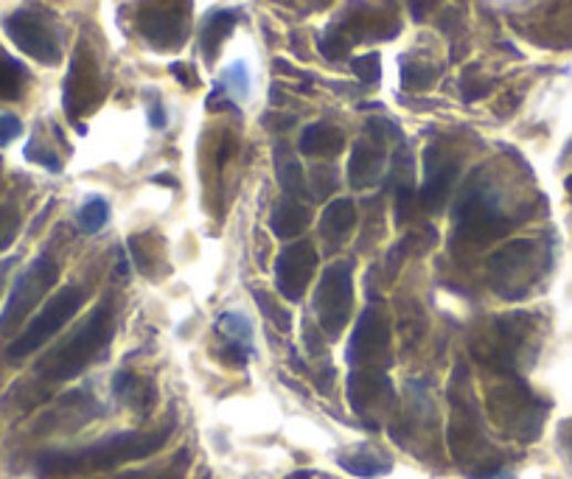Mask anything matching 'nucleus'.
Returning a JSON list of instances; mask_svg holds the SVG:
<instances>
[{"instance_id":"obj_1","label":"nucleus","mask_w":572,"mask_h":479,"mask_svg":"<svg viewBox=\"0 0 572 479\" xmlns=\"http://www.w3.org/2000/svg\"><path fill=\"white\" fill-rule=\"evenodd\" d=\"M175 426H163L157 431H118L110 438L96 440L91 446L71 451H49L40 457L43 473H85V471H107L129 460H144L166 446Z\"/></svg>"},{"instance_id":"obj_2","label":"nucleus","mask_w":572,"mask_h":479,"mask_svg":"<svg viewBox=\"0 0 572 479\" xmlns=\"http://www.w3.org/2000/svg\"><path fill=\"white\" fill-rule=\"evenodd\" d=\"M113 342V309L110 303H102L96 312L87 317V323L79 325L73 336H67L60 347H54L40 365H37V376H43L45 382H67V378L79 376V373L98 362Z\"/></svg>"},{"instance_id":"obj_3","label":"nucleus","mask_w":572,"mask_h":479,"mask_svg":"<svg viewBox=\"0 0 572 479\" xmlns=\"http://www.w3.org/2000/svg\"><path fill=\"white\" fill-rule=\"evenodd\" d=\"M544 267H548V258L539 241H513L488 256V281L502 298H524Z\"/></svg>"},{"instance_id":"obj_4","label":"nucleus","mask_w":572,"mask_h":479,"mask_svg":"<svg viewBox=\"0 0 572 479\" xmlns=\"http://www.w3.org/2000/svg\"><path fill=\"white\" fill-rule=\"evenodd\" d=\"M455 225L458 233L469 241H488L506 230V210H502L500 191L495 183L482 180V174H471L469 186L455 208Z\"/></svg>"},{"instance_id":"obj_5","label":"nucleus","mask_w":572,"mask_h":479,"mask_svg":"<svg viewBox=\"0 0 572 479\" xmlns=\"http://www.w3.org/2000/svg\"><path fill=\"white\" fill-rule=\"evenodd\" d=\"M9 40L31 60L43 65H60L62 62V29L54 14L43 7H23L3 18Z\"/></svg>"},{"instance_id":"obj_6","label":"nucleus","mask_w":572,"mask_h":479,"mask_svg":"<svg viewBox=\"0 0 572 479\" xmlns=\"http://www.w3.org/2000/svg\"><path fill=\"white\" fill-rule=\"evenodd\" d=\"M60 281V264L49 252L37 256L29 267L18 275L12 292L7 298V306H3V314H0V334H12L37 306L40 300L45 298V292L56 287Z\"/></svg>"},{"instance_id":"obj_7","label":"nucleus","mask_w":572,"mask_h":479,"mask_svg":"<svg viewBox=\"0 0 572 479\" xmlns=\"http://www.w3.org/2000/svg\"><path fill=\"white\" fill-rule=\"evenodd\" d=\"M488 404H491V413H495L497 424H500L511 438L522 440V444H530L533 438H539L544 415H548V404L539 402L524 384L513 382L506 384V387L491 389V402Z\"/></svg>"},{"instance_id":"obj_8","label":"nucleus","mask_w":572,"mask_h":479,"mask_svg":"<svg viewBox=\"0 0 572 479\" xmlns=\"http://www.w3.org/2000/svg\"><path fill=\"white\" fill-rule=\"evenodd\" d=\"M312 306L325 336L334 340L337 334H343L351 312H354V264L351 261H337L323 272Z\"/></svg>"},{"instance_id":"obj_9","label":"nucleus","mask_w":572,"mask_h":479,"mask_svg":"<svg viewBox=\"0 0 572 479\" xmlns=\"http://www.w3.org/2000/svg\"><path fill=\"white\" fill-rule=\"evenodd\" d=\"M85 303V292L79 287H65L54 294V298L40 309V314H34L25 331L20 336H14L12 345H9V360L20 362L29 354H34L37 347H43L51 336H56L62 331V325L71 323L73 314L82 309Z\"/></svg>"},{"instance_id":"obj_10","label":"nucleus","mask_w":572,"mask_h":479,"mask_svg":"<svg viewBox=\"0 0 572 479\" xmlns=\"http://www.w3.org/2000/svg\"><path fill=\"white\" fill-rule=\"evenodd\" d=\"M191 0H146L138 12V31L155 51H177L188 37Z\"/></svg>"},{"instance_id":"obj_11","label":"nucleus","mask_w":572,"mask_h":479,"mask_svg":"<svg viewBox=\"0 0 572 479\" xmlns=\"http://www.w3.org/2000/svg\"><path fill=\"white\" fill-rule=\"evenodd\" d=\"M102 71H98L96 60H93V54L85 49V42H82L76 49V54H73L71 67H67L65 84H62V104H65V113L71 115V118L93 113V110L102 104Z\"/></svg>"},{"instance_id":"obj_12","label":"nucleus","mask_w":572,"mask_h":479,"mask_svg":"<svg viewBox=\"0 0 572 479\" xmlns=\"http://www.w3.org/2000/svg\"><path fill=\"white\" fill-rule=\"evenodd\" d=\"M391 356V320L385 309H367L354 325V336L349 342V362L356 367L387 362Z\"/></svg>"},{"instance_id":"obj_13","label":"nucleus","mask_w":572,"mask_h":479,"mask_svg":"<svg viewBox=\"0 0 572 479\" xmlns=\"http://www.w3.org/2000/svg\"><path fill=\"white\" fill-rule=\"evenodd\" d=\"M314 270H318V252L309 241L287 247L275 261V287L281 298L292 300V303L301 300L309 289V281L314 278Z\"/></svg>"},{"instance_id":"obj_14","label":"nucleus","mask_w":572,"mask_h":479,"mask_svg":"<svg viewBox=\"0 0 572 479\" xmlns=\"http://www.w3.org/2000/svg\"><path fill=\"white\" fill-rule=\"evenodd\" d=\"M458 163L446 160L438 146H427V152H424V183L422 191L416 194L418 205L427 210L444 208L446 197H449L455 180H458Z\"/></svg>"},{"instance_id":"obj_15","label":"nucleus","mask_w":572,"mask_h":479,"mask_svg":"<svg viewBox=\"0 0 572 479\" xmlns=\"http://www.w3.org/2000/svg\"><path fill=\"white\" fill-rule=\"evenodd\" d=\"M349 402L362 418H376V415L391 409V404L396 402V393H393V384L385 373L360 371L351 376Z\"/></svg>"},{"instance_id":"obj_16","label":"nucleus","mask_w":572,"mask_h":479,"mask_svg":"<svg viewBox=\"0 0 572 479\" xmlns=\"http://www.w3.org/2000/svg\"><path fill=\"white\" fill-rule=\"evenodd\" d=\"M387 166V152L385 140L376 138V135H367L354 144L349 163V180L354 188H371L379 183V177L385 174Z\"/></svg>"},{"instance_id":"obj_17","label":"nucleus","mask_w":572,"mask_h":479,"mask_svg":"<svg viewBox=\"0 0 572 479\" xmlns=\"http://www.w3.org/2000/svg\"><path fill=\"white\" fill-rule=\"evenodd\" d=\"M217 331L222 334V356L233 360L236 365H245L248 356H256L253 345V320L241 312H222L217 317Z\"/></svg>"},{"instance_id":"obj_18","label":"nucleus","mask_w":572,"mask_h":479,"mask_svg":"<svg viewBox=\"0 0 572 479\" xmlns=\"http://www.w3.org/2000/svg\"><path fill=\"white\" fill-rule=\"evenodd\" d=\"M340 468H345L349 473L362 479H376V477H385V473L393 471V460L379 451L376 446H351V449L340 451L337 455Z\"/></svg>"},{"instance_id":"obj_19","label":"nucleus","mask_w":572,"mask_h":479,"mask_svg":"<svg viewBox=\"0 0 572 479\" xmlns=\"http://www.w3.org/2000/svg\"><path fill=\"white\" fill-rule=\"evenodd\" d=\"M233 25H236V14L228 12V9H214L211 14L202 18V23H199V31H197V42L202 56H206V62L217 60L219 45L228 40Z\"/></svg>"},{"instance_id":"obj_20","label":"nucleus","mask_w":572,"mask_h":479,"mask_svg":"<svg viewBox=\"0 0 572 479\" xmlns=\"http://www.w3.org/2000/svg\"><path fill=\"white\" fill-rule=\"evenodd\" d=\"M275 174H278V183H281V188L290 194L292 199H301V202L312 199L306 174H303L301 163L295 160V155H292L290 146L287 144L275 146Z\"/></svg>"},{"instance_id":"obj_21","label":"nucleus","mask_w":572,"mask_h":479,"mask_svg":"<svg viewBox=\"0 0 572 479\" xmlns=\"http://www.w3.org/2000/svg\"><path fill=\"white\" fill-rule=\"evenodd\" d=\"M343 146H345V135L340 133L337 126L323 124V121L306 126L301 135V152L306 157H334L343 152Z\"/></svg>"},{"instance_id":"obj_22","label":"nucleus","mask_w":572,"mask_h":479,"mask_svg":"<svg viewBox=\"0 0 572 479\" xmlns=\"http://www.w3.org/2000/svg\"><path fill=\"white\" fill-rule=\"evenodd\" d=\"M320 222H323L320 230H323L325 239L332 241V244H343L356 228L354 202H351V199H337V202H332L323 210V219H320Z\"/></svg>"},{"instance_id":"obj_23","label":"nucleus","mask_w":572,"mask_h":479,"mask_svg":"<svg viewBox=\"0 0 572 479\" xmlns=\"http://www.w3.org/2000/svg\"><path fill=\"white\" fill-rule=\"evenodd\" d=\"M312 222V214H309L306 205H301L298 199H290V202H281L270 216V230L278 236V239H295L306 230V225Z\"/></svg>"},{"instance_id":"obj_24","label":"nucleus","mask_w":572,"mask_h":479,"mask_svg":"<svg viewBox=\"0 0 572 479\" xmlns=\"http://www.w3.org/2000/svg\"><path fill=\"white\" fill-rule=\"evenodd\" d=\"M29 67L0 49V102H18L29 84Z\"/></svg>"},{"instance_id":"obj_25","label":"nucleus","mask_w":572,"mask_h":479,"mask_svg":"<svg viewBox=\"0 0 572 479\" xmlns=\"http://www.w3.org/2000/svg\"><path fill=\"white\" fill-rule=\"evenodd\" d=\"M113 393L118 402L129 404L135 409H146L152 404V384L138 378L135 373L121 371L113 376Z\"/></svg>"},{"instance_id":"obj_26","label":"nucleus","mask_w":572,"mask_h":479,"mask_svg":"<svg viewBox=\"0 0 572 479\" xmlns=\"http://www.w3.org/2000/svg\"><path fill=\"white\" fill-rule=\"evenodd\" d=\"M219 93H228L233 102H245L253 91V79H250V67L245 62H233L222 71V79H219Z\"/></svg>"},{"instance_id":"obj_27","label":"nucleus","mask_w":572,"mask_h":479,"mask_svg":"<svg viewBox=\"0 0 572 479\" xmlns=\"http://www.w3.org/2000/svg\"><path fill=\"white\" fill-rule=\"evenodd\" d=\"M107 219H110V202L104 197H87L85 205H82L76 214L79 230L87 236H96L98 230L107 225Z\"/></svg>"},{"instance_id":"obj_28","label":"nucleus","mask_w":572,"mask_h":479,"mask_svg":"<svg viewBox=\"0 0 572 479\" xmlns=\"http://www.w3.org/2000/svg\"><path fill=\"white\" fill-rule=\"evenodd\" d=\"M438 71L429 65H410V62H402V82L407 91H427L429 84L435 82Z\"/></svg>"},{"instance_id":"obj_29","label":"nucleus","mask_w":572,"mask_h":479,"mask_svg":"<svg viewBox=\"0 0 572 479\" xmlns=\"http://www.w3.org/2000/svg\"><path fill=\"white\" fill-rule=\"evenodd\" d=\"M25 157L34 163H40V166H45L49 171H60L62 168V160L56 157V152L49 149V146H45L40 138H31V144L25 146Z\"/></svg>"},{"instance_id":"obj_30","label":"nucleus","mask_w":572,"mask_h":479,"mask_svg":"<svg viewBox=\"0 0 572 479\" xmlns=\"http://www.w3.org/2000/svg\"><path fill=\"white\" fill-rule=\"evenodd\" d=\"M20 230V214L12 208V205H3L0 208V250H7L14 241Z\"/></svg>"},{"instance_id":"obj_31","label":"nucleus","mask_w":572,"mask_h":479,"mask_svg":"<svg viewBox=\"0 0 572 479\" xmlns=\"http://www.w3.org/2000/svg\"><path fill=\"white\" fill-rule=\"evenodd\" d=\"M351 71L362 79L365 84H376L379 82V54H365V56H356L351 62Z\"/></svg>"},{"instance_id":"obj_32","label":"nucleus","mask_w":572,"mask_h":479,"mask_svg":"<svg viewBox=\"0 0 572 479\" xmlns=\"http://www.w3.org/2000/svg\"><path fill=\"white\" fill-rule=\"evenodd\" d=\"M256 303H259V306L264 309V314H267V317L272 320V323L278 325V329H281V331L290 329V314H283V309H281V306H275V303H272L270 294L256 292Z\"/></svg>"},{"instance_id":"obj_33","label":"nucleus","mask_w":572,"mask_h":479,"mask_svg":"<svg viewBox=\"0 0 572 479\" xmlns=\"http://www.w3.org/2000/svg\"><path fill=\"white\" fill-rule=\"evenodd\" d=\"M18 135H23V121L18 115H0V146H9Z\"/></svg>"},{"instance_id":"obj_34","label":"nucleus","mask_w":572,"mask_h":479,"mask_svg":"<svg viewBox=\"0 0 572 479\" xmlns=\"http://www.w3.org/2000/svg\"><path fill=\"white\" fill-rule=\"evenodd\" d=\"M559 451L572 468V418L564 420V424L559 426Z\"/></svg>"},{"instance_id":"obj_35","label":"nucleus","mask_w":572,"mask_h":479,"mask_svg":"<svg viewBox=\"0 0 572 479\" xmlns=\"http://www.w3.org/2000/svg\"><path fill=\"white\" fill-rule=\"evenodd\" d=\"M166 110H163L160 104V96H152V104H149V124L152 129H163L166 126Z\"/></svg>"},{"instance_id":"obj_36","label":"nucleus","mask_w":572,"mask_h":479,"mask_svg":"<svg viewBox=\"0 0 572 479\" xmlns=\"http://www.w3.org/2000/svg\"><path fill=\"white\" fill-rule=\"evenodd\" d=\"M18 264V258H7V261H0V294H3V287H7V278L12 272V267Z\"/></svg>"},{"instance_id":"obj_37","label":"nucleus","mask_w":572,"mask_h":479,"mask_svg":"<svg viewBox=\"0 0 572 479\" xmlns=\"http://www.w3.org/2000/svg\"><path fill=\"white\" fill-rule=\"evenodd\" d=\"M171 73H175V76L180 79V82L186 84V87H194V84H197V82H191V79H188V65H183V62L171 65Z\"/></svg>"},{"instance_id":"obj_38","label":"nucleus","mask_w":572,"mask_h":479,"mask_svg":"<svg viewBox=\"0 0 572 479\" xmlns=\"http://www.w3.org/2000/svg\"><path fill=\"white\" fill-rule=\"evenodd\" d=\"M127 479H163V477H157V473H129Z\"/></svg>"},{"instance_id":"obj_39","label":"nucleus","mask_w":572,"mask_h":479,"mask_svg":"<svg viewBox=\"0 0 572 479\" xmlns=\"http://www.w3.org/2000/svg\"><path fill=\"white\" fill-rule=\"evenodd\" d=\"M290 479H312V471H298V473H292Z\"/></svg>"},{"instance_id":"obj_40","label":"nucleus","mask_w":572,"mask_h":479,"mask_svg":"<svg viewBox=\"0 0 572 479\" xmlns=\"http://www.w3.org/2000/svg\"><path fill=\"white\" fill-rule=\"evenodd\" d=\"M564 155L572 157V140H570V146H566V149H564Z\"/></svg>"},{"instance_id":"obj_41","label":"nucleus","mask_w":572,"mask_h":479,"mask_svg":"<svg viewBox=\"0 0 572 479\" xmlns=\"http://www.w3.org/2000/svg\"><path fill=\"white\" fill-rule=\"evenodd\" d=\"M566 188H570V191H572V177H570V180H566Z\"/></svg>"}]
</instances>
